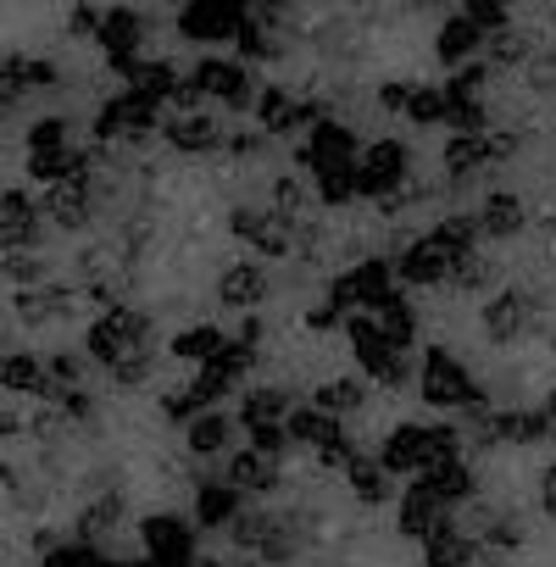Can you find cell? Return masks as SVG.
<instances>
[{"label": "cell", "instance_id": "obj_1", "mask_svg": "<svg viewBox=\"0 0 556 567\" xmlns=\"http://www.w3.org/2000/svg\"><path fill=\"white\" fill-rule=\"evenodd\" d=\"M379 462L390 478H401V473L429 478L434 467L462 462V429L456 423H395L379 445Z\"/></svg>", "mask_w": 556, "mask_h": 567}, {"label": "cell", "instance_id": "obj_2", "mask_svg": "<svg viewBox=\"0 0 556 567\" xmlns=\"http://www.w3.org/2000/svg\"><path fill=\"white\" fill-rule=\"evenodd\" d=\"M90 362L101 368H134V362H156V323L140 307H112L90 323Z\"/></svg>", "mask_w": 556, "mask_h": 567}, {"label": "cell", "instance_id": "obj_3", "mask_svg": "<svg viewBox=\"0 0 556 567\" xmlns=\"http://www.w3.org/2000/svg\"><path fill=\"white\" fill-rule=\"evenodd\" d=\"M346 334H351V357H357V368H362L368 384H379V390H406V384L418 379L412 357L373 323V312H357V318L346 323Z\"/></svg>", "mask_w": 556, "mask_h": 567}, {"label": "cell", "instance_id": "obj_4", "mask_svg": "<svg viewBox=\"0 0 556 567\" xmlns=\"http://www.w3.org/2000/svg\"><path fill=\"white\" fill-rule=\"evenodd\" d=\"M418 395H423V406H434V412H467V406H478L484 395H478V384H473V373H467V362L462 357H451V346H429L423 351V362H418Z\"/></svg>", "mask_w": 556, "mask_h": 567}, {"label": "cell", "instance_id": "obj_5", "mask_svg": "<svg viewBox=\"0 0 556 567\" xmlns=\"http://www.w3.org/2000/svg\"><path fill=\"white\" fill-rule=\"evenodd\" d=\"M228 228L245 239V250H256V261H290L296 256V234H301V223H290L285 212H272L267 200H239L228 212Z\"/></svg>", "mask_w": 556, "mask_h": 567}, {"label": "cell", "instance_id": "obj_6", "mask_svg": "<svg viewBox=\"0 0 556 567\" xmlns=\"http://www.w3.org/2000/svg\"><path fill=\"white\" fill-rule=\"evenodd\" d=\"M390 296H395V267H390L384 256H368V261H351L340 278H329L323 307H334L340 318H351V307H368V312H379Z\"/></svg>", "mask_w": 556, "mask_h": 567}, {"label": "cell", "instance_id": "obj_7", "mask_svg": "<svg viewBox=\"0 0 556 567\" xmlns=\"http://www.w3.org/2000/svg\"><path fill=\"white\" fill-rule=\"evenodd\" d=\"M406 178H412V151L401 140H373L362 145V162H357V195L362 200H401L406 195Z\"/></svg>", "mask_w": 556, "mask_h": 567}, {"label": "cell", "instance_id": "obj_8", "mask_svg": "<svg viewBox=\"0 0 556 567\" xmlns=\"http://www.w3.org/2000/svg\"><path fill=\"white\" fill-rule=\"evenodd\" d=\"M189 84H195L206 101H217L223 112H256V101H261V90H267V84H256V73H250L245 62H223V56L195 62V68H189Z\"/></svg>", "mask_w": 556, "mask_h": 567}, {"label": "cell", "instance_id": "obj_9", "mask_svg": "<svg viewBox=\"0 0 556 567\" xmlns=\"http://www.w3.org/2000/svg\"><path fill=\"white\" fill-rule=\"evenodd\" d=\"M156 123H167V117H162V101H151V95H140V90H123V95H112V101L101 106V117H95V134H101V140L151 145Z\"/></svg>", "mask_w": 556, "mask_h": 567}, {"label": "cell", "instance_id": "obj_10", "mask_svg": "<svg viewBox=\"0 0 556 567\" xmlns=\"http://www.w3.org/2000/svg\"><path fill=\"white\" fill-rule=\"evenodd\" d=\"M140 539L151 550V567H195V517L151 512L140 523Z\"/></svg>", "mask_w": 556, "mask_h": 567}, {"label": "cell", "instance_id": "obj_11", "mask_svg": "<svg viewBox=\"0 0 556 567\" xmlns=\"http://www.w3.org/2000/svg\"><path fill=\"white\" fill-rule=\"evenodd\" d=\"M245 23H250V7H239V0H195V7L178 12V34L184 40H200V45L239 40Z\"/></svg>", "mask_w": 556, "mask_h": 567}, {"label": "cell", "instance_id": "obj_12", "mask_svg": "<svg viewBox=\"0 0 556 567\" xmlns=\"http://www.w3.org/2000/svg\"><path fill=\"white\" fill-rule=\"evenodd\" d=\"M451 506L423 484V478H412L406 489H401V501H395V534L401 539H418V545H429L440 528H451V517H445Z\"/></svg>", "mask_w": 556, "mask_h": 567}, {"label": "cell", "instance_id": "obj_13", "mask_svg": "<svg viewBox=\"0 0 556 567\" xmlns=\"http://www.w3.org/2000/svg\"><path fill=\"white\" fill-rule=\"evenodd\" d=\"M534 323H539V296H534V290H495V296L484 301V334H490L495 346L523 340Z\"/></svg>", "mask_w": 556, "mask_h": 567}, {"label": "cell", "instance_id": "obj_14", "mask_svg": "<svg viewBox=\"0 0 556 567\" xmlns=\"http://www.w3.org/2000/svg\"><path fill=\"white\" fill-rule=\"evenodd\" d=\"M267 290H272V272H267V261H256V256L223 267V278H217V301L234 307V312H245V318L267 301Z\"/></svg>", "mask_w": 556, "mask_h": 567}, {"label": "cell", "instance_id": "obj_15", "mask_svg": "<svg viewBox=\"0 0 556 567\" xmlns=\"http://www.w3.org/2000/svg\"><path fill=\"white\" fill-rule=\"evenodd\" d=\"M512 151H517L512 134H451V145H445V167H451V178L462 184L467 173L495 167V162L512 156Z\"/></svg>", "mask_w": 556, "mask_h": 567}, {"label": "cell", "instance_id": "obj_16", "mask_svg": "<svg viewBox=\"0 0 556 567\" xmlns=\"http://www.w3.org/2000/svg\"><path fill=\"white\" fill-rule=\"evenodd\" d=\"M162 140L173 145V151H184V156H206V151H217V145H228V134H223V117H212V112H173L167 123H162Z\"/></svg>", "mask_w": 556, "mask_h": 567}, {"label": "cell", "instance_id": "obj_17", "mask_svg": "<svg viewBox=\"0 0 556 567\" xmlns=\"http://www.w3.org/2000/svg\"><path fill=\"white\" fill-rule=\"evenodd\" d=\"M296 406H290V390H278V384H261V390H245L239 401V429L245 434H267V429H290Z\"/></svg>", "mask_w": 556, "mask_h": 567}, {"label": "cell", "instance_id": "obj_18", "mask_svg": "<svg viewBox=\"0 0 556 567\" xmlns=\"http://www.w3.org/2000/svg\"><path fill=\"white\" fill-rule=\"evenodd\" d=\"M245 517V495L228 478H200L195 484V528H234Z\"/></svg>", "mask_w": 556, "mask_h": 567}, {"label": "cell", "instance_id": "obj_19", "mask_svg": "<svg viewBox=\"0 0 556 567\" xmlns=\"http://www.w3.org/2000/svg\"><path fill=\"white\" fill-rule=\"evenodd\" d=\"M223 478L239 489V495H272L278 484H285V462H272V456H261V451H234L228 456V467H223Z\"/></svg>", "mask_w": 556, "mask_h": 567}, {"label": "cell", "instance_id": "obj_20", "mask_svg": "<svg viewBox=\"0 0 556 567\" xmlns=\"http://www.w3.org/2000/svg\"><path fill=\"white\" fill-rule=\"evenodd\" d=\"M140 40H145L140 12H134V7H112L106 23H101V51H106V62H112L117 73L140 62Z\"/></svg>", "mask_w": 556, "mask_h": 567}, {"label": "cell", "instance_id": "obj_21", "mask_svg": "<svg viewBox=\"0 0 556 567\" xmlns=\"http://www.w3.org/2000/svg\"><path fill=\"white\" fill-rule=\"evenodd\" d=\"M95 173V167H90ZM90 173L84 178H73V184H56L51 195H45V212H51V223L56 228H90L95 223V189H90Z\"/></svg>", "mask_w": 556, "mask_h": 567}, {"label": "cell", "instance_id": "obj_22", "mask_svg": "<svg viewBox=\"0 0 556 567\" xmlns=\"http://www.w3.org/2000/svg\"><path fill=\"white\" fill-rule=\"evenodd\" d=\"M473 217H478V234L484 239H512V234L528 228V200L512 195V189H495V195H484V206Z\"/></svg>", "mask_w": 556, "mask_h": 567}, {"label": "cell", "instance_id": "obj_23", "mask_svg": "<svg viewBox=\"0 0 556 567\" xmlns=\"http://www.w3.org/2000/svg\"><path fill=\"white\" fill-rule=\"evenodd\" d=\"M12 312H18V323L40 329V323H62V318H73V312H79V301H73V290H56V284H40V290H18Z\"/></svg>", "mask_w": 556, "mask_h": 567}, {"label": "cell", "instance_id": "obj_24", "mask_svg": "<svg viewBox=\"0 0 556 567\" xmlns=\"http://www.w3.org/2000/svg\"><path fill=\"white\" fill-rule=\"evenodd\" d=\"M484 45H490V40H484V34H478V29H473V23H467L462 12H456V18H445V29L434 34V56H440V62H445L451 73L473 68Z\"/></svg>", "mask_w": 556, "mask_h": 567}, {"label": "cell", "instance_id": "obj_25", "mask_svg": "<svg viewBox=\"0 0 556 567\" xmlns=\"http://www.w3.org/2000/svg\"><path fill=\"white\" fill-rule=\"evenodd\" d=\"M0 384H7L12 395H34V401H62V390L51 384V368L40 357H12V362H0Z\"/></svg>", "mask_w": 556, "mask_h": 567}, {"label": "cell", "instance_id": "obj_26", "mask_svg": "<svg viewBox=\"0 0 556 567\" xmlns=\"http://www.w3.org/2000/svg\"><path fill=\"white\" fill-rule=\"evenodd\" d=\"M312 406L346 423L351 412H362V406H368V379H362V373H334V379H323V384H318Z\"/></svg>", "mask_w": 556, "mask_h": 567}, {"label": "cell", "instance_id": "obj_27", "mask_svg": "<svg viewBox=\"0 0 556 567\" xmlns=\"http://www.w3.org/2000/svg\"><path fill=\"white\" fill-rule=\"evenodd\" d=\"M478 556H484V545H478L467 528H456V523L440 528V534L423 545V567H473Z\"/></svg>", "mask_w": 556, "mask_h": 567}, {"label": "cell", "instance_id": "obj_28", "mask_svg": "<svg viewBox=\"0 0 556 567\" xmlns=\"http://www.w3.org/2000/svg\"><path fill=\"white\" fill-rule=\"evenodd\" d=\"M550 440V412L539 406H517V412H495V445H539Z\"/></svg>", "mask_w": 556, "mask_h": 567}, {"label": "cell", "instance_id": "obj_29", "mask_svg": "<svg viewBox=\"0 0 556 567\" xmlns=\"http://www.w3.org/2000/svg\"><path fill=\"white\" fill-rule=\"evenodd\" d=\"M123 84L140 90V95H151V101H173V90H178L184 79H178V68H173L167 56H156V62L140 56L134 68H123Z\"/></svg>", "mask_w": 556, "mask_h": 567}, {"label": "cell", "instance_id": "obj_30", "mask_svg": "<svg viewBox=\"0 0 556 567\" xmlns=\"http://www.w3.org/2000/svg\"><path fill=\"white\" fill-rule=\"evenodd\" d=\"M223 346H228V334H223L217 323H189V329H178L173 357H178V362H195V368H212V362L223 357Z\"/></svg>", "mask_w": 556, "mask_h": 567}, {"label": "cell", "instance_id": "obj_31", "mask_svg": "<svg viewBox=\"0 0 556 567\" xmlns=\"http://www.w3.org/2000/svg\"><path fill=\"white\" fill-rule=\"evenodd\" d=\"M117 523H123V495H101V501H90V506L73 517V534H79V545H95V550H101V539H106Z\"/></svg>", "mask_w": 556, "mask_h": 567}, {"label": "cell", "instance_id": "obj_32", "mask_svg": "<svg viewBox=\"0 0 556 567\" xmlns=\"http://www.w3.org/2000/svg\"><path fill=\"white\" fill-rule=\"evenodd\" d=\"M340 434H346V423L329 417V412H318V406H296V417H290V440L307 445V451H323V445H334Z\"/></svg>", "mask_w": 556, "mask_h": 567}, {"label": "cell", "instance_id": "obj_33", "mask_svg": "<svg viewBox=\"0 0 556 567\" xmlns=\"http://www.w3.org/2000/svg\"><path fill=\"white\" fill-rule=\"evenodd\" d=\"M445 506H467V501H478V478H473V467H467V456L462 462H445V467H434L429 478H423Z\"/></svg>", "mask_w": 556, "mask_h": 567}, {"label": "cell", "instance_id": "obj_34", "mask_svg": "<svg viewBox=\"0 0 556 567\" xmlns=\"http://www.w3.org/2000/svg\"><path fill=\"white\" fill-rule=\"evenodd\" d=\"M346 478H351V495H357L362 506H384V501H395V478L384 473V462H379V456H362Z\"/></svg>", "mask_w": 556, "mask_h": 567}, {"label": "cell", "instance_id": "obj_35", "mask_svg": "<svg viewBox=\"0 0 556 567\" xmlns=\"http://www.w3.org/2000/svg\"><path fill=\"white\" fill-rule=\"evenodd\" d=\"M495 284H501V261H495L490 250H467V256L456 261L451 290H462V296H484V290H495Z\"/></svg>", "mask_w": 556, "mask_h": 567}, {"label": "cell", "instance_id": "obj_36", "mask_svg": "<svg viewBox=\"0 0 556 567\" xmlns=\"http://www.w3.org/2000/svg\"><path fill=\"white\" fill-rule=\"evenodd\" d=\"M357 162H362V156H357ZM357 162H329V167L312 173V189H318L323 206H351V200H357Z\"/></svg>", "mask_w": 556, "mask_h": 567}, {"label": "cell", "instance_id": "obj_37", "mask_svg": "<svg viewBox=\"0 0 556 567\" xmlns=\"http://www.w3.org/2000/svg\"><path fill=\"white\" fill-rule=\"evenodd\" d=\"M373 323H379V329H384V334H390L406 357H412V346H418V312H412V301H406L401 290H395V296L373 312Z\"/></svg>", "mask_w": 556, "mask_h": 567}, {"label": "cell", "instance_id": "obj_38", "mask_svg": "<svg viewBox=\"0 0 556 567\" xmlns=\"http://www.w3.org/2000/svg\"><path fill=\"white\" fill-rule=\"evenodd\" d=\"M228 440H234V423H228L223 412H200V417L184 429L189 456H217V451H228Z\"/></svg>", "mask_w": 556, "mask_h": 567}, {"label": "cell", "instance_id": "obj_39", "mask_svg": "<svg viewBox=\"0 0 556 567\" xmlns=\"http://www.w3.org/2000/svg\"><path fill=\"white\" fill-rule=\"evenodd\" d=\"M45 368H51V384L62 390V395H73V390H90V351H56V357H45Z\"/></svg>", "mask_w": 556, "mask_h": 567}, {"label": "cell", "instance_id": "obj_40", "mask_svg": "<svg viewBox=\"0 0 556 567\" xmlns=\"http://www.w3.org/2000/svg\"><path fill=\"white\" fill-rule=\"evenodd\" d=\"M267 206H272V212H285L290 223H301V217H307V206H312V189H307L296 173H278V178H272V189H267Z\"/></svg>", "mask_w": 556, "mask_h": 567}, {"label": "cell", "instance_id": "obj_41", "mask_svg": "<svg viewBox=\"0 0 556 567\" xmlns=\"http://www.w3.org/2000/svg\"><path fill=\"white\" fill-rule=\"evenodd\" d=\"M534 56H528V34L523 29H506V34H495L490 40V68H528Z\"/></svg>", "mask_w": 556, "mask_h": 567}, {"label": "cell", "instance_id": "obj_42", "mask_svg": "<svg viewBox=\"0 0 556 567\" xmlns=\"http://www.w3.org/2000/svg\"><path fill=\"white\" fill-rule=\"evenodd\" d=\"M406 123H418V128L445 123V90L440 84H418L412 90V106H406Z\"/></svg>", "mask_w": 556, "mask_h": 567}, {"label": "cell", "instance_id": "obj_43", "mask_svg": "<svg viewBox=\"0 0 556 567\" xmlns=\"http://www.w3.org/2000/svg\"><path fill=\"white\" fill-rule=\"evenodd\" d=\"M7 278L18 284V290H40V278H45V256H34V250H7Z\"/></svg>", "mask_w": 556, "mask_h": 567}, {"label": "cell", "instance_id": "obj_44", "mask_svg": "<svg viewBox=\"0 0 556 567\" xmlns=\"http://www.w3.org/2000/svg\"><path fill=\"white\" fill-rule=\"evenodd\" d=\"M45 151H73L68 145V117H45L29 128V156H45Z\"/></svg>", "mask_w": 556, "mask_h": 567}, {"label": "cell", "instance_id": "obj_45", "mask_svg": "<svg viewBox=\"0 0 556 567\" xmlns=\"http://www.w3.org/2000/svg\"><path fill=\"white\" fill-rule=\"evenodd\" d=\"M228 156L245 162V167H250V162H267V156H272V140H267L261 128H239V134H228Z\"/></svg>", "mask_w": 556, "mask_h": 567}, {"label": "cell", "instance_id": "obj_46", "mask_svg": "<svg viewBox=\"0 0 556 567\" xmlns=\"http://www.w3.org/2000/svg\"><path fill=\"white\" fill-rule=\"evenodd\" d=\"M45 567H112V561H106L95 545H79V539H73V545H56V550L45 556Z\"/></svg>", "mask_w": 556, "mask_h": 567}, {"label": "cell", "instance_id": "obj_47", "mask_svg": "<svg viewBox=\"0 0 556 567\" xmlns=\"http://www.w3.org/2000/svg\"><path fill=\"white\" fill-rule=\"evenodd\" d=\"M23 90H29V62L23 56H7V62H0V106L18 101Z\"/></svg>", "mask_w": 556, "mask_h": 567}, {"label": "cell", "instance_id": "obj_48", "mask_svg": "<svg viewBox=\"0 0 556 567\" xmlns=\"http://www.w3.org/2000/svg\"><path fill=\"white\" fill-rule=\"evenodd\" d=\"M412 90H418V84H406V79H395V84H379V106H384V112H395V117H406V106H412Z\"/></svg>", "mask_w": 556, "mask_h": 567}, {"label": "cell", "instance_id": "obj_49", "mask_svg": "<svg viewBox=\"0 0 556 567\" xmlns=\"http://www.w3.org/2000/svg\"><path fill=\"white\" fill-rule=\"evenodd\" d=\"M523 73H528V90H534V95H550V90H556V56H534Z\"/></svg>", "mask_w": 556, "mask_h": 567}, {"label": "cell", "instance_id": "obj_50", "mask_svg": "<svg viewBox=\"0 0 556 567\" xmlns=\"http://www.w3.org/2000/svg\"><path fill=\"white\" fill-rule=\"evenodd\" d=\"M101 23H106V12H95V7H73L68 12V34H79V40L84 34H101Z\"/></svg>", "mask_w": 556, "mask_h": 567}, {"label": "cell", "instance_id": "obj_51", "mask_svg": "<svg viewBox=\"0 0 556 567\" xmlns=\"http://www.w3.org/2000/svg\"><path fill=\"white\" fill-rule=\"evenodd\" d=\"M62 429H68V417H62V412H51V406H45V412H34V423H29V434H34V440H56Z\"/></svg>", "mask_w": 556, "mask_h": 567}, {"label": "cell", "instance_id": "obj_52", "mask_svg": "<svg viewBox=\"0 0 556 567\" xmlns=\"http://www.w3.org/2000/svg\"><path fill=\"white\" fill-rule=\"evenodd\" d=\"M539 512H545V517L556 523V462H550V467L539 473Z\"/></svg>", "mask_w": 556, "mask_h": 567}, {"label": "cell", "instance_id": "obj_53", "mask_svg": "<svg viewBox=\"0 0 556 567\" xmlns=\"http://www.w3.org/2000/svg\"><path fill=\"white\" fill-rule=\"evenodd\" d=\"M56 84V62H29V90H51Z\"/></svg>", "mask_w": 556, "mask_h": 567}, {"label": "cell", "instance_id": "obj_54", "mask_svg": "<svg viewBox=\"0 0 556 567\" xmlns=\"http://www.w3.org/2000/svg\"><path fill=\"white\" fill-rule=\"evenodd\" d=\"M307 323H312L318 334H329V329H340V323H351V318H340L334 307H312V318H307Z\"/></svg>", "mask_w": 556, "mask_h": 567}, {"label": "cell", "instance_id": "obj_55", "mask_svg": "<svg viewBox=\"0 0 556 567\" xmlns=\"http://www.w3.org/2000/svg\"><path fill=\"white\" fill-rule=\"evenodd\" d=\"M23 429H29V423H18L12 412H0V440H12V434H23Z\"/></svg>", "mask_w": 556, "mask_h": 567}, {"label": "cell", "instance_id": "obj_56", "mask_svg": "<svg viewBox=\"0 0 556 567\" xmlns=\"http://www.w3.org/2000/svg\"><path fill=\"white\" fill-rule=\"evenodd\" d=\"M473 567H506V556H495V550H484V556H478Z\"/></svg>", "mask_w": 556, "mask_h": 567}, {"label": "cell", "instance_id": "obj_57", "mask_svg": "<svg viewBox=\"0 0 556 567\" xmlns=\"http://www.w3.org/2000/svg\"><path fill=\"white\" fill-rule=\"evenodd\" d=\"M550 445H556V417H550Z\"/></svg>", "mask_w": 556, "mask_h": 567}, {"label": "cell", "instance_id": "obj_58", "mask_svg": "<svg viewBox=\"0 0 556 567\" xmlns=\"http://www.w3.org/2000/svg\"><path fill=\"white\" fill-rule=\"evenodd\" d=\"M550 272H556V250H550Z\"/></svg>", "mask_w": 556, "mask_h": 567}]
</instances>
